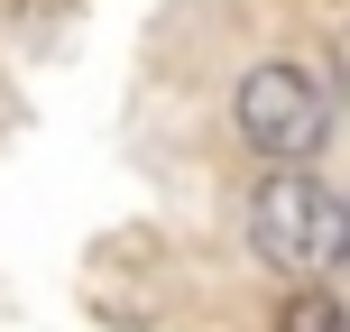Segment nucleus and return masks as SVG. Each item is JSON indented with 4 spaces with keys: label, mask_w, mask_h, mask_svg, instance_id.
I'll return each instance as SVG.
<instances>
[{
    "label": "nucleus",
    "mask_w": 350,
    "mask_h": 332,
    "mask_svg": "<svg viewBox=\"0 0 350 332\" xmlns=\"http://www.w3.org/2000/svg\"><path fill=\"white\" fill-rule=\"evenodd\" d=\"M240 231L277 277H323V268L350 249V212L332 185H314L304 166H267L240 203Z\"/></svg>",
    "instance_id": "nucleus-1"
},
{
    "label": "nucleus",
    "mask_w": 350,
    "mask_h": 332,
    "mask_svg": "<svg viewBox=\"0 0 350 332\" xmlns=\"http://www.w3.org/2000/svg\"><path fill=\"white\" fill-rule=\"evenodd\" d=\"M230 120H240V148H258L267 166H304L332 139V92L295 55H258L240 74V92H230Z\"/></svg>",
    "instance_id": "nucleus-2"
},
{
    "label": "nucleus",
    "mask_w": 350,
    "mask_h": 332,
    "mask_svg": "<svg viewBox=\"0 0 350 332\" xmlns=\"http://www.w3.org/2000/svg\"><path fill=\"white\" fill-rule=\"evenodd\" d=\"M277 332H350V314H341V296H332V286H314V277H304L295 296L277 305Z\"/></svg>",
    "instance_id": "nucleus-3"
}]
</instances>
